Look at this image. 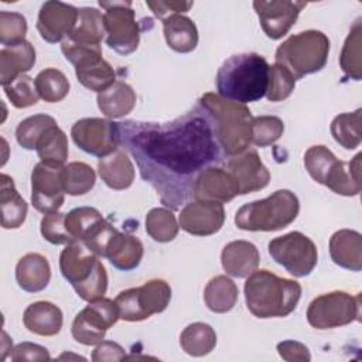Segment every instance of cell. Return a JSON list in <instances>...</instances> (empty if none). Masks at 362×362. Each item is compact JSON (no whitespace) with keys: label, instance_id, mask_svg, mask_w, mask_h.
Segmentation results:
<instances>
[{"label":"cell","instance_id":"cell-1","mask_svg":"<svg viewBox=\"0 0 362 362\" xmlns=\"http://www.w3.org/2000/svg\"><path fill=\"white\" fill-rule=\"evenodd\" d=\"M117 134L141 178L171 211L192 197L195 180L204 170L225 158L212 120L198 103L171 122H119Z\"/></svg>","mask_w":362,"mask_h":362},{"label":"cell","instance_id":"cell-2","mask_svg":"<svg viewBox=\"0 0 362 362\" xmlns=\"http://www.w3.org/2000/svg\"><path fill=\"white\" fill-rule=\"evenodd\" d=\"M269 64L256 52L229 57L219 66L215 78L218 95L238 103L256 102L266 96Z\"/></svg>","mask_w":362,"mask_h":362},{"label":"cell","instance_id":"cell-3","mask_svg":"<svg viewBox=\"0 0 362 362\" xmlns=\"http://www.w3.org/2000/svg\"><path fill=\"white\" fill-rule=\"evenodd\" d=\"M197 103L209 115L225 157H233L249 148L253 116L246 105L226 100L212 92L204 93Z\"/></svg>","mask_w":362,"mask_h":362},{"label":"cell","instance_id":"cell-4","mask_svg":"<svg viewBox=\"0 0 362 362\" xmlns=\"http://www.w3.org/2000/svg\"><path fill=\"white\" fill-rule=\"evenodd\" d=\"M300 297V283L266 269L255 270L245 283L246 307L257 318L287 317L296 310Z\"/></svg>","mask_w":362,"mask_h":362},{"label":"cell","instance_id":"cell-5","mask_svg":"<svg viewBox=\"0 0 362 362\" xmlns=\"http://www.w3.org/2000/svg\"><path fill=\"white\" fill-rule=\"evenodd\" d=\"M59 270L64 279L85 301L105 297L107 273L99 256L83 242H72L59 255Z\"/></svg>","mask_w":362,"mask_h":362},{"label":"cell","instance_id":"cell-6","mask_svg":"<svg viewBox=\"0 0 362 362\" xmlns=\"http://www.w3.org/2000/svg\"><path fill=\"white\" fill-rule=\"evenodd\" d=\"M300 202L290 189H277L264 199L242 205L235 215V225L242 230L273 232L296 221Z\"/></svg>","mask_w":362,"mask_h":362},{"label":"cell","instance_id":"cell-7","mask_svg":"<svg viewBox=\"0 0 362 362\" xmlns=\"http://www.w3.org/2000/svg\"><path fill=\"white\" fill-rule=\"evenodd\" d=\"M329 38L318 30L290 35L276 51V64L290 71L294 79L321 71L328 59Z\"/></svg>","mask_w":362,"mask_h":362},{"label":"cell","instance_id":"cell-8","mask_svg":"<svg viewBox=\"0 0 362 362\" xmlns=\"http://www.w3.org/2000/svg\"><path fill=\"white\" fill-rule=\"evenodd\" d=\"M171 300V287L163 279H153L140 287L120 291L115 301L120 320L136 322L163 313Z\"/></svg>","mask_w":362,"mask_h":362},{"label":"cell","instance_id":"cell-9","mask_svg":"<svg viewBox=\"0 0 362 362\" xmlns=\"http://www.w3.org/2000/svg\"><path fill=\"white\" fill-rule=\"evenodd\" d=\"M307 321L315 329H329L361 321V294L331 291L315 297L307 308Z\"/></svg>","mask_w":362,"mask_h":362},{"label":"cell","instance_id":"cell-10","mask_svg":"<svg viewBox=\"0 0 362 362\" xmlns=\"http://www.w3.org/2000/svg\"><path fill=\"white\" fill-rule=\"evenodd\" d=\"M267 249L272 259L294 277L308 276L318 262L315 243L297 230L272 239Z\"/></svg>","mask_w":362,"mask_h":362},{"label":"cell","instance_id":"cell-11","mask_svg":"<svg viewBox=\"0 0 362 362\" xmlns=\"http://www.w3.org/2000/svg\"><path fill=\"white\" fill-rule=\"evenodd\" d=\"M105 8L106 44L120 55L134 52L140 42V27L132 8V1H99Z\"/></svg>","mask_w":362,"mask_h":362},{"label":"cell","instance_id":"cell-12","mask_svg":"<svg viewBox=\"0 0 362 362\" xmlns=\"http://www.w3.org/2000/svg\"><path fill=\"white\" fill-rule=\"evenodd\" d=\"M119 308L115 300L102 297L89 304L76 314L72 322V337L82 345H98L105 339L109 328H112L117 320Z\"/></svg>","mask_w":362,"mask_h":362},{"label":"cell","instance_id":"cell-13","mask_svg":"<svg viewBox=\"0 0 362 362\" xmlns=\"http://www.w3.org/2000/svg\"><path fill=\"white\" fill-rule=\"evenodd\" d=\"M74 143L85 153L95 157H106L120 148L117 123L102 117H85L74 123L71 129Z\"/></svg>","mask_w":362,"mask_h":362},{"label":"cell","instance_id":"cell-14","mask_svg":"<svg viewBox=\"0 0 362 362\" xmlns=\"http://www.w3.org/2000/svg\"><path fill=\"white\" fill-rule=\"evenodd\" d=\"M62 167L47 163H37L31 173V202L33 206L45 214L57 212L65 198L62 182Z\"/></svg>","mask_w":362,"mask_h":362},{"label":"cell","instance_id":"cell-15","mask_svg":"<svg viewBox=\"0 0 362 362\" xmlns=\"http://www.w3.org/2000/svg\"><path fill=\"white\" fill-rule=\"evenodd\" d=\"M307 6L304 1L272 0L253 1V8L259 17L262 30L272 40L283 38L296 24L300 11Z\"/></svg>","mask_w":362,"mask_h":362},{"label":"cell","instance_id":"cell-16","mask_svg":"<svg viewBox=\"0 0 362 362\" xmlns=\"http://www.w3.org/2000/svg\"><path fill=\"white\" fill-rule=\"evenodd\" d=\"M223 222V205L205 199H194L187 202L178 215L180 228L195 236L214 235L221 230Z\"/></svg>","mask_w":362,"mask_h":362},{"label":"cell","instance_id":"cell-17","mask_svg":"<svg viewBox=\"0 0 362 362\" xmlns=\"http://www.w3.org/2000/svg\"><path fill=\"white\" fill-rule=\"evenodd\" d=\"M78 21V8L57 0L45 1L38 13L37 30L41 38L49 44L66 40Z\"/></svg>","mask_w":362,"mask_h":362},{"label":"cell","instance_id":"cell-18","mask_svg":"<svg viewBox=\"0 0 362 362\" xmlns=\"http://www.w3.org/2000/svg\"><path fill=\"white\" fill-rule=\"evenodd\" d=\"M226 170L233 175L239 187V195L260 191L269 185L270 173L256 150L247 148L225 161Z\"/></svg>","mask_w":362,"mask_h":362},{"label":"cell","instance_id":"cell-19","mask_svg":"<svg viewBox=\"0 0 362 362\" xmlns=\"http://www.w3.org/2000/svg\"><path fill=\"white\" fill-rule=\"evenodd\" d=\"M239 195V187L233 175L221 167H209L204 170L195 180L192 197L195 199L214 201L225 204Z\"/></svg>","mask_w":362,"mask_h":362},{"label":"cell","instance_id":"cell-20","mask_svg":"<svg viewBox=\"0 0 362 362\" xmlns=\"http://www.w3.org/2000/svg\"><path fill=\"white\" fill-rule=\"evenodd\" d=\"M260 255L257 247L249 240H232L226 243L221 253V263L226 274L243 279L257 270Z\"/></svg>","mask_w":362,"mask_h":362},{"label":"cell","instance_id":"cell-21","mask_svg":"<svg viewBox=\"0 0 362 362\" xmlns=\"http://www.w3.org/2000/svg\"><path fill=\"white\" fill-rule=\"evenodd\" d=\"M332 262L351 272L362 269V235L352 229H339L329 238Z\"/></svg>","mask_w":362,"mask_h":362},{"label":"cell","instance_id":"cell-22","mask_svg":"<svg viewBox=\"0 0 362 362\" xmlns=\"http://www.w3.org/2000/svg\"><path fill=\"white\" fill-rule=\"evenodd\" d=\"M35 64V49L30 41L3 47L0 49V82L3 86L11 83L20 75L28 72Z\"/></svg>","mask_w":362,"mask_h":362},{"label":"cell","instance_id":"cell-23","mask_svg":"<svg viewBox=\"0 0 362 362\" xmlns=\"http://www.w3.org/2000/svg\"><path fill=\"white\" fill-rule=\"evenodd\" d=\"M143 255L144 246L137 236L116 230L106 247L105 257L113 267L129 272L140 264Z\"/></svg>","mask_w":362,"mask_h":362},{"label":"cell","instance_id":"cell-24","mask_svg":"<svg viewBox=\"0 0 362 362\" xmlns=\"http://www.w3.org/2000/svg\"><path fill=\"white\" fill-rule=\"evenodd\" d=\"M23 322L33 334L52 337L61 331L64 315L58 305L49 301H35L25 308Z\"/></svg>","mask_w":362,"mask_h":362},{"label":"cell","instance_id":"cell-25","mask_svg":"<svg viewBox=\"0 0 362 362\" xmlns=\"http://www.w3.org/2000/svg\"><path fill=\"white\" fill-rule=\"evenodd\" d=\"M16 280L27 293L44 290L51 280V267L45 256L40 253L24 255L16 266Z\"/></svg>","mask_w":362,"mask_h":362},{"label":"cell","instance_id":"cell-26","mask_svg":"<svg viewBox=\"0 0 362 362\" xmlns=\"http://www.w3.org/2000/svg\"><path fill=\"white\" fill-rule=\"evenodd\" d=\"M98 173L102 181L112 189L122 191L134 181V167L126 151L117 148L112 154L99 158Z\"/></svg>","mask_w":362,"mask_h":362},{"label":"cell","instance_id":"cell-27","mask_svg":"<svg viewBox=\"0 0 362 362\" xmlns=\"http://www.w3.org/2000/svg\"><path fill=\"white\" fill-rule=\"evenodd\" d=\"M163 33L167 45L180 54H188L198 45L195 23L184 14H173L163 20Z\"/></svg>","mask_w":362,"mask_h":362},{"label":"cell","instance_id":"cell-28","mask_svg":"<svg viewBox=\"0 0 362 362\" xmlns=\"http://www.w3.org/2000/svg\"><path fill=\"white\" fill-rule=\"evenodd\" d=\"M361 157L358 153L351 161L337 160L329 170L324 185L328 187L335 194L344 197H355L361 192Z\"/></svg>","mask_w":362,"mask_h":362},{"label":"cell","instance_id":"cell-29","mask_svg":"<svg viewBox=\"0 0 362 362\" xmlns=\"http://www.w3.org/2000/svg\"><path fill=\"white\" fill-rule=\"evenodd\" d=\"M0 209L1 226L4 229L20 228L28 211V205L16 189L13 178L4 173L0 175Z\"/></svg>","mask_w":362,"mask_h":362},{"label":"cell","instance_id":"cell-30","mask_svg":"<svg viewBox=\"0 0 362 362\" xmlns=\"http://www.w3.org/2000/svg\"><path fill=\"white\" fill-rule=\"evenodd\" d=\"M96 100L99 110L106 117L117 119L129 115L134 109L137 96L129 83L116 81L109 88L99 92Z\"/></svg>","mask_w":362,"mask_h":362},{"label":"cell","instance_id":"cell-31","mask_svg":"<svg viewBox=\"0 0 362 362\" xmlns=\"http://www.w3.org/2000/svg\"><path fill=\"white\" fill-rule=\"evenodd\" d=\"M238 286L226 276L212 277L204 290V301L206 307L216 314L230 311L238 301Z\"/></svg>","mask_w":362,"mask_h":362},{"label":"cell","instance_id":"cell-32","mask_svg":"<svg viewBox=\"0 0 362 362\" xmlns=\"http://www.w3.org/2000/svg\"><path fill=\"white\" fill-rule=\"evenodd\" d=\"M105 34H106V28H105L103 14L98 8H93V7L78 8V21L72 34L68 37L69 40L79 44L100 45V41L103 40Z\"/></svg>","mask_w":362,"mask_h":362},{"label":"cell","instance_id":"cell-33","mask_svg":"<svg viewBox=\"0 0 362 362\" xmlns=\"http://www.w3.org/2000/svg\"><path fill=\"white\" fill-rule=\"evenodd\" d=\"M182 351L191 356H205L216 345L215 329L205 322H192L187 325L180 335Z\"/></svg>","mask_w":362,"mask_h":362},{"label":"cell","instance_id":"cell-34","mask_svg":"<svg viewBox=\"0 0 362 362\" xmlns=\"http://www.w3.org/2000/svg\"><path fill=\"white\" fill-rule=\"evenodd\" d=\"M362 24L361 18H358L351 30L349 34L344 42L341 55H339V65L344 71L346 78H351L354 81H361L362 78Z\"/></svg>","mask_w":362,"mask_h":362},{"label":"cell","instance_id":"cell-35","mask_svg":"<svg viewBox=\"0 0 362 362\" xmlns=\"http://www.w3.org/2000/svg\"><path fill=\"white\" fill-rule=\"evenodd\" d=\"M35 151L42 163L64 165L68 158L66 134L58 127V124L48 127L38 140Z\"/></svg>","mask_w":362,"mask_h":362},{"label":"cell","instance_id":"cell-36","mask_svg":"<svg viewBox=\"0 0 362 362\" xmlns=\"http://www.w3.org/2000/svg\"><path fill=\"white\" fill-rule=\"evenodd\" d=\"M75 75L81 85L98 93L116 82V72L113 66L103 58L76 66Z\"/></svg>","mask_w":362,"mask_h":362},{"label":"cell","instance_id":"cell-37","mask_svg":"<svg viewBox=\"0 0 362 362\" xmlns=\"http://www.w3.org/2000/svg\"><path fill=\"white\" fill-rule=\"evenodd\" d=\"M334 140L346 150H354L361 144V109L351 113H339L331 122Z\"/></svg>","mask_w":362,"mask_h":362},{"label":"cell","instance_id":"cell-38","mask_svg":"<svg viewBox=\"0 0 362 362\" xmlns=\"http://www.w3.org/2000/svg\"><path fill=\"white\" fill-rule=\"evenodd\" d=\"M178 230L180 225L168 208H153L146 215V232L156 242H171L177 238Z\"/></svg>","mask_w":362,"mask_h":362},{"label":"cell","instance_id":"cell-39","mask_svg":"<svg viewBox=\"0 0 362 362\" xmlns=\"http://www.w3.org/2000/svg\"><path fill=\"white\" fill-rule=\"evenodd\" d=\"M96 181L95 170L82 161H72L62 167V182L65 194L76 197L89 192Z\"/></svg>","mask_w":362,"mask_h":362},{"label":"cell","instance_id":"cell-40","mask_svg":"<svg viewBox=\"0 0 362 362\" xmlns=\"http://www.w3.org/2000/svg\"><path fill=\"white\" fill-rule=\"evenodd\" d=\"M34 81L40 98L48 103L61 102L69 92L68 78L57 68L42 69Z\"/></svg>","mask_w":362,"mask_h":362},{"label":"cell","instance_id":"cell-41","mask_svg":"<svg viewBox=\"0 0 362 362\" xmlns=\"http://www.w3.org/2000/svg\"><path fill=\"white\" fill-rule=\"evenodd\" d=\"M54 124H57L55 119L45 113L27 117L21 120L16 129L17 143L25 150H35L37 143L44 134V132Z\"/></svg>","mask_w":362,"mask_h":362},{"label":"cell","instance_id":"cell-42","mask_svg":"<svg viewBox=\"0 0 362 362\" xmlns=\"http://www.w3.org/2000/svg\"><path fill=\"white\" fill-rule=\"evenodd\" d=\"M338 158L325 146H311L304 154V167L310 177L324 185V181Z\"/></svg>","mask_w":362,"mask_h":362},{"label":"cell","instance_id":"cell-43","mask_svg":"<svg viewBox=\"0 0 362 362\" xmlns=\"http://www.w3.org/2000/svg\"><path fill=\"white\" fill-rule=\"evenodd\" d=\"M100 219L103 216L96 208L79 206L65 214V226L75 242H82L92 226Z\"/></svg>","mask_w":362,"mask_h":362},{"label":"cell","instance_id":"cell-44","mask_svg":"<svg viewBox=\"0 0 362 362\" xmlns=\"http://www.w3.org/2000/svg\"><path fill=\"white\" fill-rule=\"evenodd\" d=\"M6 96L17 109H24L35 105L40 99L35 81L28 75H20L11 83L3 86Z\"/></svg>","mask_w":362,"mask_h":362},{"label":"cell","instance_id":"cell-45","mask_svg":"<svg viewBox=\"0 0 362 362\" xmlns=\"http://www.w3.org/2000/svg\"><path fill=\"white\" fill-rule=\"evenodd\" d=\"M296 88V79L287 68L280 64L269 65V82L266 98L270 102H281L287 99Z\"/></svg>","mask_w":362,"mask_h":362},{"label":"cell","instance_id":"cell-46","mask_svg":"<svg viewBox=\"0 0 362 362\" xmlns=\"http://www.w3.org/2000/svg\"><path fill=\"white\" fill-rule=\"evenodd\" d=\"M284 132V123L277 116H257L252 123V144L267 147L274 144Z\"/></svg>","mask_w":362,"mask_h":362},{"label":"cell","instance_id":"cell-47","mask_svg":"<svg viewBox=\"0 0 362 362\" xmlns=\"http://www.w3.org/2000/svg\"><path fill=\"white\" fill-rule=\"evenodd\" d=\"M27 20L23 14L14 11H0V42L10 47L25 40Z\"/></svg>","mask_w":362,"mask_h":362},{"label":"cell","instance_id":"cell-48","mask_svg":"<svg viewBox=\"0 0 362 362\" xmlns=\"http://www.w3.org/2000/svg\"><path fill=\"white\" fill-rule=\"evenodd\" d=\"M41 235L51 245H68L75 242L65 226V214L49 212L41 219Z\"/></svg>","mask_w":362,"mask_h":362},{"label":"cell","instance_id":"cell-49","mask_svg":"<svg viewBox=\"0 0 362 362\" xmlns=\"http://www.w3.org/2000/svg\"><path fill=\"white\" fill-rule=\"evenodd\" d=\"M116 228L113 225H110L106 219H100L98 223H95L92 226V229L88 232V235L85 236V239L82 240L95 255H98L99 257H105L106 253V247L110 242V239L113 238V235L116 233Z\"/></svg>","mask_w":362,"mask_h":362},{"label":"cell","instance_id":"cell-50","mask_svg":"<svg viewBox=\"0 0 362 362\" xmlns=\"http://www.w3.org/2000/svg\"><path fill=\"white\" fill-rule=\"evenodd\" d=\"M277 352L281 359L287 362H308L311 361L310 349L298 341L286 339L277 344Z\"/></svg>","mask_w":362,"mask_h":362},{"label":"cell","instance_id":"cell-51","mask_svg":"<svg viewBox=\"0 0 362 362\" xmlns=\"http://www.w3.org/2000/svg\"><path fill=\"white\" fill-rule=\"evenodd\" d=\"M11 359L14 362L21 361H48L51 359L47 348L33 344V342H20L11 351Z\"/></svg>","mask_w":362,"mask_h":362},{"label":"cell","instance_id":"cell-52","mask_svg":"<svg viewBox=\"0 0 362 362\" xmlns=\"http://www.w3.org/2000/svg\"><path fill=\"white\" fill-rule=\"evenodd\" d=\"M146 6L154 13V16L160 20H164L173 14H182L187 13L192 6L194 1H151L146 0Z\"/></svg>","mask_w":362,"mask_h":362},{"label":"cell","instance_id":"cell-53","mask_svg":"<svg viewBox=\"0 0 362 362\" xmlns=\"http://www.w3.org/2000/svg\"><path fill=\"white\" fill-rule=\"evenodd\" d=\"M126 358L124 348L113 341H102L96 345L92 352L93 362H105V361H123Z\"/></svg>","mask_w":362,"mask_h":362},{"label":"cell","instance_id":"cell-54","mask_svg":"<svg viewBox=\"0 0 362 362\" xmlns=\"http://www.w3.org/2000/svg\"><path fill=\"white\" fill-rule=\"evenodd\" d=\"M64 358H76V359H85V358H82V356H74V355H66V354H64V355H61V356H59V359H64Z\"/></svg>","mask_w":362,"mask_h":362}]
</instances>
